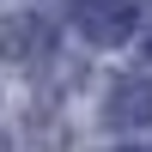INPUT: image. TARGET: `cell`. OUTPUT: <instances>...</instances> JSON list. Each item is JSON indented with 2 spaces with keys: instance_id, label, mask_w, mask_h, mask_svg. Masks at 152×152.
<instances>
[{
  "instance_id": "obj_5",
  "label": "cell",
  "mask_w": 152,
  "mask_h": 152,
  "mask_svg": "<svg viewBox=\"0 0 152 152\" xmlns=\"http://www.w3.org/2000/svg\"><path fill=\"white\" fill-rule=\"evenodd\" d=\"M122 152H140V146H122Z\"/></svg>"
},
{
  "instance_id": "obj_3",
  "label": "cell",
  "mask_w": 152,
  "mask_h": 152,
  "mask_svg": "<svg viewBox=\"0 0 152 152\" xmlns=\"http://www.w3.org/2000/svg\"><path fill=\"white\" fill-rule=\"evenodd\" d=\"M110 128H152V85L146 79H122L110 91Z\"/></svg>"
},
{
  "instance_id": "obj_1",
  "label": "cell",
  "mask_w": 152,
  "mask_h": 152,
  "mask_svg": "<svg viewBox=\"0 0 152 152\" xmlns=\"http://www.w3.org/2000/svg\"><path fill=\"white\" fill-rule=\"evenodd\" d=\"M146 6H134V0H73V31L91 37L97 49H116L134 37V24H140Z\"/></svg>"
},
{
  "instance_id": "obj_2",
  "label": "cell",
  "mask_w": 152,
  "mask_h": 152,
  "mask_svg": "<svg viewBox=\"0 0 152 152\" xmlns=\"http://www.w3.org/2000/svg\"><path fill=\"white\" fill-rule=\"evenodd\" d=\"M49 43H55V31H49L43 12H12V18L0 24V61H31V55H43Z\"/></svg>"
},
{
  "instance_id": "obj_4",
  "label": "cell",
  "mask_w": 152,
  "mask_h": 152,
  "mask_svg": "<svg viewBox=\"0 0 152 152\" xmlns=\"http://www.w3.org/2000/svg\"><path fill=\"white\" fill-rule=\"evenodd\" d=\"M140 61H152V6H146V37H140Z\"/></svg>"
}]
</instances>
